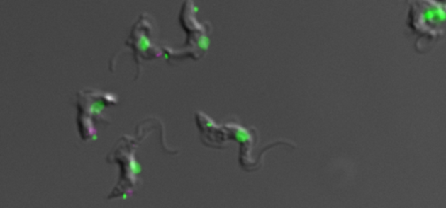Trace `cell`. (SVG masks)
<instances>
[{"label": "cell", "instance_id": "obj_1", "mask_svg": "<svg viewBox=\"0 0 446 208\" xmlns=\"http://www.w3.org/2000/svg\"><path fill=\"white\" fill-rule=\"evenodd\" d=\"M117 97L112 93L97 90L81 91L77 94V123L82 141H89L97 134L100 124H110L102 115V110L117 103Z\"/></svg>", "mask_w": 446, "mask_h": 208}, {"label": "cell", "instance_id": "obj_2", "mask_svg": "<svg viewBox=\"0 0 446 208\" xmlns=\"http://www.w3.org/2000/svg\"><path fill=\"white\" fill-rule=\"evenodd\" d=\"M138 145L135 139L129 136H123L117 146L110 153L108 158L109 162H117L121 166V173L120 183H118L116 188L110 195L108 199L119 197L121 195H130L138 185L140 171L133 155L135 150Z\"/></svg>", "mask_w": 446, "mask_h": 208}]
</instances>
